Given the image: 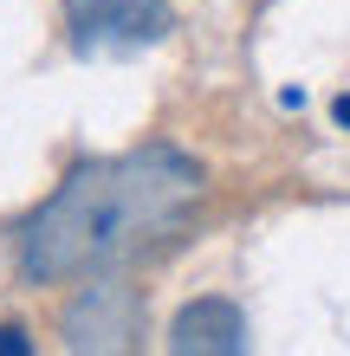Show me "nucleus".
<instances>
[{
  "instance_id": "6",
  "label": "nucleus",
  "mask_w": 350,
  "mask_h": 356,
  "mask_svg": "<svg viewBox=\"0 0 350 356\" xmlns=\"http://www.w3.org/2000/svg\"><path fill=\"white\" fill-rule=\"evenodd\" d=\"M337 123H344V130H350V97H337Z\"/></svg>"
},
{
  "instance_id": "1",
  "label": "nucleus",
  "mask_w": 350,
  "mask_h": 356,
  "mask_svg": "<svg viewBox=\"0 0 350 356\" xmlns=\"http://www.w3.org/2000/svg\"><path fill=\"white\" fill-rule=\"evenodd\" d=\"M195 201H201V162H189L169 143L78 162L13 227V266L26 285L97 279V272L175 240Z\"/></svg>"
},
{
  "instance_id": "4",
  "label": "nucleus",
  "mask_w": 350,
  "mask_h": 356,
  "mask_svg": "<svg viewBox=\"0 0 350 356\" xmlns=\"http://www.w3.org/2000/svg\"><path fill=\"white\" fill-rule=\"evenodd\" d=\"M246 343H253L246 337V318L228 298H195V305H182L175 324H169V350L175 356H240Z\"/></svg>"
},
{
  "instance_id": "5",
  "label": "nucleus",
  "mask_w": 350,
  "mask_h": 356,
  "mask_svg": "<svg viewBox=\"0 0 350 356\" xmlns=\"http://www.w3.org/2000/svg\"><path fill=\"white\" fill-rule=\"evenodd\" d=\"M0 350H7V356H26L33 343H26V330H19V324H7V330H0Z\"/></svg>"
},
{
  "instance_id": "2",
  "label": "nucleus",
  "mask_w": 350,
  "mask_h": 356,
  "mask_svg": "<svg viewBox=\"0 0 350 356\" xmlns=\"http://www.w3.org/2000/svg\"><path fill=\"white\" fill-rule=\"evenodd\" d=\"M175 13L169 0H65V33L78 58H111V52H143L169 39Z\"/></svg>"
},
{
  "instance_id": "3",
  "label": "nucleus",
  "mask_w": 350,
  "mask_h": 356,
  "mask_svg": "<svg viewBox=\"0 0 350 356\" xmlns=\"http://www.w3.org/2000/svg\"><path fill=\"white\" fill-rule=\"evenodd\" d=\"M58 330H65L72 350H136L143 343V298H136V285L97 272V285H85L65 305V324Z\"/></svg>"
}]
</instances>
